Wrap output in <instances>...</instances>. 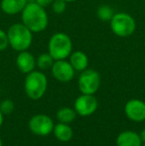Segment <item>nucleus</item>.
<instances>
[{"label":"nucleus","mask_w":145,"mask_h":146,"mask_svg":"<svg viewBox=\"0 0 145 146\" xmlns=\"http://www.w3.org/2000/svg\"><path fill=\"white\" fill-rule=\"evenodd\" d=\"M21 22L33 33H41L48 27L49 16L44 7L31 1L21 12Z\"/></svg>","instance_id":"nucleus-1"},{"label":"nucleus","mask_w":145,"mask_h":146,"mask_svg":"<svg viewBox=\"0 0 145 146\" xmlns=\"http://www.w3.org/2000/svg\"><path fill=\"white\" fill-rule=\"evenodd\" d=\"M33 34L22 22L12 24L7 30L9 47L16 52L27 51L33 43Z\"/></svg>","instance_id":"nucleus-2"},{"label":"nucleus","mask_w":145,"mask_h":146,"mask_svg":"<svg viewBox=\"0 0 145 146\" xmlns=\"http://www.w3.org/2000/svg\"><path fill=\"white\" fill-rule=\"evenodd\" d=\"M73 49V41L67 33L56 32L48 42V53L57 60H66L70 57Z\"/></svg>","instance_id":"nucleus-3"},{"label":"nucleus","mask_w":145,"mask_h":146,"mask_svg":"<svg viewBox=\"0 0 145 146\" xmlns=\"http://www.w3.org/2000/svg\"><path fill=\"white\" fill-rule=\"evenodd\" d=\"M48 88V80L42 71H35L27 74L24 82L25 92L29 98L38 100L45 94Z\"/></svg>","instance_id":"nucleus-4"},{"label":"nucleus","mask_w":145,"mask_h":146,"mask_svg":"<svg viewBox=\"0 0 145 146\" xmlns=\"http://www.w3.org/2000/svg\"><path fill=\"white\" fill-rule=\"evenodd\" d=\"M109 27L115 36L127 38L134 34L136 30V21L133 16L126 12L114 13L109 21Z\"/></svg>","instance_id":"nucleus-5"},{"label":"nucleus","mask_w":145,"mask_h":146,"mask_svg":"<svg viewBox=\"0 0 145 146\" xmlns=\"http://www.w3.org/2000/svg\"><path fill=\"white\" fill-rule=\"evenodd\" d=\"M101 75L93 69H87L81 72L77 80L79 90L81 94H95L101 87Z\"/></svg>","instance_id":"nucleus-6"},{"label":"nucleus","mask_w":145,"mask_h":146,"mask_svg":"<svg viewBox=\"0 0 145 146\" xmlns=\"http://www.w3.org/2000/svg\"><path fill=\"white\" fill-rule=\"evenodd\" d=\"M29 129L34 134L39 136H47L53 132L54 121L50 116L46 114H36L32 116L29 120Z\"/></svg>","instance_id":"nucleus-7"},{"label":"nucleus","mask_w":145,"mask_h":146,"mask_svg":"<svg viewBox=\"0 0 145 146\" xmlns=\"http://www.w3.org/2000/svg\"><path fill=\"white\" fill-rule=\"evenodd\" d=\"M52 75L57 81L61 83H68L75 77V71L73 70L71 63L66 60H57L51 68Z\"/></svg>","instance_id":"nucleus-8"},{"label":"nucleus","mask_w":145,"mask_h":146,"mask_svg":"<svg viewBox=\"0 0 145 146\" xmlns=\"http://www.w3.org/2000/svg\"><path fill=\"white\" fill-rule=\"evenodd\" d=\"M97 100L93 94H81L75 102V110L81 116L91 115L97 108Z\"/></svg>","instance_id":"nucleus-9"},{"label":"nucleus","mask_w":145,"mask_h":146,"mask_svg":"<svg viewBox=\"0 0 145 146\" xmlns=\"http://www.w3.org/2000/svg\"><path fill=\"white\" fill-rule=\"evenodd\" d=\"M125 115L130 120L140 122L145 120V102L140 100H130L124 106Z\"/></svg>","instance_id":"nucleus-10"},{"label":"nucleus","mask_w":145,"mask_h":146,"mask_svg":"<svg viewBox=\"0 0 145 146\" xmlns=\"http://www.w3.org/2000/svg\"><path fill=\"white\" fill-rule=\"evenodd\" d=\"M16 66L21 73L27 75L35 70L36 58L28 50L18 52L17 58H16Z\"/></svg>","instance_id":"nucleus-11"},{"label":"nucleus","mask_w":145,"mask_h":146,"mask_svg":"<svg viewBox=\"0 0 145 146\" xmlns=\"http://www.w3.org/2000/svg\"><path fill=\"white\" fill-rule=\"evenodd\" d=\"M28 2L29 0H1L0 9L6 15H17L21 14Z\"/></svg>","instance_id":"nucleus-12"},{"label":"nucleus","mask_w":145,"mask_h":146,"mask_svg":"<svg viewBox=\"0 0 145 146\" xmlns=\"http://www.w3.org/2000/svg\"><path fill=\"white\" fill-rule=\"evenodd\" d=\"M117 146H141L142 140L140 135L131 130L121 132L116 138Z\"/></svg>","instance_id":"nucleus-13"},{"label":"nucleus","mask_w":145,"mask_h":146,"mask_svg":"<svg viewBox=\"0 0 145 146\" xmlns=\"http://www.w3.org/2000/svg\"><path fill=\"white\" fill-rule=\"evenodd\" d=\"M69 62L75 72H83L89 67V57L83 51H73L69 57Z\"/></svg>","instance_id":"nucleus-14"},{"label":"nucleus","mask_w":145,"mask_h":146,"mask_svg":"<svg viewBox=\"0 0 145 146\" xmlns=\"http://www.w3.org/2000/svg\"><path fill=\"white\" fill-rule=\"evenodd\" d=\"M53 132H54L55 137L61 142H68L73 138V135L72 127L68 123L63 122H59L57 125H55Z\"/></svg>","instance_id":"nucleus-15"},{"label":"nucleus","mask_w":145,"mask_h":146,"mask_svg":"<svg viewBox=\"0 0 145 146\" xmlns=\"http://www.w3.org/2000/svg\"><path fill=\"white\" fill-rule=\"evenodd\" d=\"M55 60L49 53H42L36 59V67L40 69L41 71H46L52 68L54 65Z\"/></svg>","instance_id":"nucleus-16"},{"label":"nucleus","mask_w":145,"mask_h":146,"mask_svg":"<svg viewBox=\"0 0 145 146\" xmlns=\"http://www.w3.org/2000/svg\"><path fill=\"white\" fill-rule=\"evenodd\" d=\"M77 117V112L75 110L71 108H62L57 111V118L60 122L63 123H71Z\"/></svg>","instance_id":"nucleus-17"},{"label":"nucleus","mask_w":145,"mask_h":146,"mask_svg":"<svg viewBox=\"0 0 145 146\" xmlns=\"http://www.w3.org/2000/svg\"><path fill=\"white\" fill-rule=\"evenodd\" d=\"M114 15V10L110 5L103 4L97 9V17L103 22H109Z\"/></svg>","instance_id":"nucleus-18"},{"label":"nucleus","mask_w":145,"mask_h":146,"mask_svg":"<svg viewBox=\"0 0 145 146\" xmlns=\"http://www.w3.org/2000/svg\"><path fill=\"white\" fill-rule=\"evenodd\" d=\"M51 7L55 14H63L67 9V2L64 0H54Z\"/></svg>","instance_id":"nucleus-19"},{"label":"nucleus","mask_w":145,"mask_h":146,"mask_svg":"<svg viewBox=\"0 0 145 146\" xmlns=\"http://www.w3.org/2000/svg\"><path fill=\"white\" fill-rule=\"evenodd\" d=\"M15 108V104L11 100H4L0 104V110L3 114H10L13 112Z\"/></svg>","instance_id":"nucleus-20"},{"label":"nucleus","mask_w":145,"mask_h":146,"mask_svg":"<svg viewBox=\"0 0 145 146\" xmlns=\"http://www.w3.org/2000/svg\"><path fill=\"white\" fill-rule=\"evenodd\" d=\"M9 47V39H8L7 31L0 29V52L5 51Z\"/></svg>","instance_id":"nucleus-21"},{"label":"nucleus","mask_w":145,"mask_h":146,"mask_svg":"<svg viewBox=\"0 0 145 146\" xmlns=\"http://www.w3.org/2000/svg\"><path fill=\"white\" fill-rule=\"evenodd\" d=\"M34 1H35L37 4H39L40 6H42V7L46 8V7L51 6V4L53 3L54 0H34Z\"/></svg>","instance_id":"nucleus-22"},{"label":"nucleus","mask_w":145,"mask_h":146,"mask_svg":"<svg viewBox=\"0 0 145 146\" xmlns=\"http://www.w3.org/2000/svg\"><path fill=\"white\" fill-rule=\"evenodd\" d=\"M140 138H141V140H142V142H144L145 143V128L143 129V130L140 132Z\"/></svg>","instance_id":"nucleus-23"},{"label":"nucleus","mask_w":145,"mask_h":146,"mask_svg":"<svg viewBox=\"0 0 145 146\" xmlns=\"http://www.w3.org/2000/svg\"><path fill=\"white\" fill-rule=\"evenodd\" d=\"M3 115L4 114L1 112V110H0V127H1V125H2V123H3Z\"/></svg>","instance_id":"nucleus-24"},{"label":"nucleus","mask_w":145,"mask_h":146,"mask_svg":"<svg viewBox=\"0 0 145 146\" xmlns=\"http://www.w3.org/2000/svg\"><path fill=\"white\" fill-rule=\"evenodd\" d=\"M64 1H66L67 3H72V2H75V1H77V0H64Z\"/></svg>","instance_id":"nucleus-25"},{"label":"nucleus","mask_w":145,"mask_h":146,"mask_svg":"<svg viewBox=\"0 0 145 146\" xmlns=\"http://www.w3.org/2000/svg\"><path fill=\"white\" fill-rule=\"evenodd\" d=\"M0 146H3V143H2V139H1V137H0Z\"/></svg>","instance_id":"nucleus-26"},{"label":"nucleus","mask_w":145,"mask_h":146,"mask_svg":"<svg viewBox=\"0 0 145 146\" xmlns=\"http://www.w3.org/2000/svg\"><path fill=\"white\" fill-rule=\"evenodd\" d=\"M141 146H145V143H144V144H142Z\"/></svg>","instance_id":"nucleus-27"}]
</instances>
